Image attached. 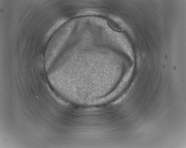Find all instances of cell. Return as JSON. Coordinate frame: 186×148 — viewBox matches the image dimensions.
<instances>
[{"instance_id": "6da1fadb", "label": "cell", "mask_w": 186, "mask_h": 148, "mask_svg": "<svg viewBox=\"0 0 186 148\" xmlns=\"http://www.w3.org/2000/svg\"><path fill=\"white\" fill-rule=\"evenodd\" d=\"M108 23L110 26L115 31H122L124 30V28L119 23L112 19H108Z\"/></svg>"}]
</instances>
